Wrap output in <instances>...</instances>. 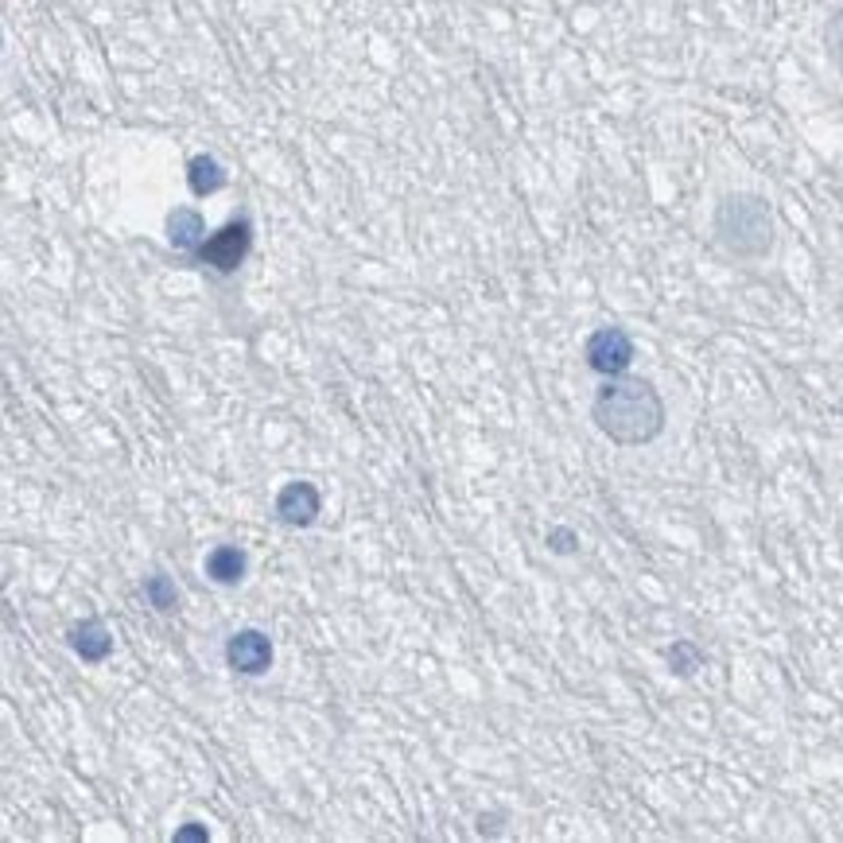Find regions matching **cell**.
I'll return each instance as SVG.
<instances>
[{
	"label": "cell",
	"mask_w": 843,
	"mask_h": 843,
	"mask_svg": "<svg viewBox=\"0 0 843 843\" xmlns=\"http://www.w3.org/2000/svg\"><path fill=\"white\" fill-rule=\"evenodd\" d=\"M207 840H210V832L202 824H187L176 832V843H207Z\"/></svg>",
	"instance_id": "cell-15"
},
{
	"label": "cell",
	"mask_w": 843,
	"mask_h": 843,
	"mask_svg": "<svg viewBox=\"0 0 843 843\" xmlns=\"http://www.w3.org/2000/svg\"><path fill=\"white\" fill-rule=\"evenodd\" d=\"M144 595H148V602L156 610H176L179 595H176V584L167 576H152L148 584H144Z\"/></svg>",
	"instance_id": "cell-12"
},
{
	"label": "cell",
	"mask_w": 843,
	"mask_h": 843,
	"mask_svg": "<svg viewBox=\"0 0 843 843\" xmlns=\"http://www.w3.org/2000/svg\"><path fill=\"white\" fill-rule=\"evenodd\" d=\"M716 237L731 257H766L774 245V210L758 195H726L716 207Z\"/></svg>",
	"instance_id": "cell-2"
},
{
	"label": "cell",
	"mask_w": 843,
	"mask_h": 843,
	"mask_svg": "<svg viewBox=\"0 0 843 843\" xmlns=\"http://www.w3.org/2000/svg\"><path fill=\"white\" fill-rule=\"evenodd\" d=\"M584 354L595 374L618 377V374H626L630 362H634V339H630L622 326H599V331L587 339Z\"/></svg>",
	"instance_id": "cell-4"
},
{
	"label": "cell",
	"mask_w": 843,
	"mask_h": 843,
	"mask_svg": "<svg viewBox=\"0 0 843 843\" xmlns=\"http://www.w3.org/2000/svg\"><path fill=\"white\" fill-rule=\"evenodd\" d=\"M840 412H843V409H840Z\"/></svg>",
	"instance_id": "cell-17"
},
{
	"label": "cell",
	"mask_w": 843,
	"mask_h": 843,
	"mask_svg": "<svg viewBox=\"0 0 843 843\" xmlns=\"http://www.w3.org/2000/svg\"><path fill=\"white\" fill-rule=\"evenodd\" d=\"M548 552H556V556H572V552H579V533L576 529H568V525H556V529H548Z\"/></svg>",
	"instance_id": "cell-13"
},
{
	"label": "cell",
	"mask_w": 843,
	"mask_h": 843,
	"mask_svg": "<svg viewBox=\"0 0 843 843\" xmlns=\"http://www.w3.org/2000/svg\"><path fill=\"white\" fill-rule=\"evenodd\" d=\"M824 47H828V55H832L835 67L843 70V9L835 12L832 20H828V27H824Z\"/></svg>",
	"instance_id": "cell-14"
},
{
	"label": "cell",
	"mask_w": 843,
	"mask_h": 843,
	"mask_svg": "<svg viewBox=\"0 0 843 843\" xmlns=\"http://www.w3.org/2000/svg\"><path fill=\"white\" fill-rule=\"evenodd\" d=\"M70 650H75L86 665H101V661L113 653V634L106 630L101 618H86V622H78V626L70 630Z\"/></svg>",
	"instance_id": "cell-7"
},
{
	"label": "cell",
	"mask_w": 843,
	"mask_h": 843,
	"mask_svg": "<svg viewBox=\"0 0 843 843\" xmlns=\"http://www.w3.org/2000/svg\"><path fill=\"white\" fill-rule=\"evenodd\" d=\"M591 420L618 447H645L665 432V401L645 377H607L591 401Z\"/></svg>",
	"instance_id": "cell-1"
},
{
	"label": "cell",
	"mask_w": 843,
	"mask_h": 843,
	"mask_svg": "<svg viewBox=\"0 0 843 843\" xmlns=\"http://www.w3.org/2000/svg\"><path fill=\"white\" fill-rule=\"evenodd\" d=\"M665 661H668V668H673L677 677H692L696 668L703 665V653H700V645H696V642H685V637H680V642H673L665 650Z\"/></svg>",
	"instance_id": "cell-11"
},
{
	"label": "cell",
	"mask_w": 843,
	"mask_h": 843,
	"mask_svg": "<svg viewBox=\"0 0 843 843\" xmlns=\"http://www.w3.org/2000/svg\"><path fill=\"white\" fill-rule=\"evenodd\" d=\"M245 568H249V559L237 544H218L210 548L207 556V576L214 579L218 587H237L245 579Z\"/></svg>",
	"instance_id": "cell-8"
},
{
	"label": "cell",
	"mask_w": 843,
	"mask_h": 843,
	"mask_svg": "<svg viewBox=\"0 0 843 843\" xmlns=\"http://www.w3.org/2000/svg\"><path fill=\"white\" fill-rule=\"evenodd\" d=\"M167 242L176 245L184 253H195L202 242H207V222L199 218V210L179 207L167 214Z\"/></svg>",
	"instance_id": "cell-9"
},
{
	"label": "cell",
	"mask_w": 843,
	"mask_h": 843,
	"mask_svg": "<svg viewBox=\"0 0 843 843\" xmlns=\"http://www.w3.org/2000/svg\"><path fill=\"white\" fill-rule=\"evenodd\" d=\"M226 665L242 677H265L273 668V642L260 630H237L226 642Z\"/></svg>",
	"instance_id": "cell-5"
},
{
	"label": "cell",
	"mask_w": 843,
	"mask_h": 843,
	"mask_svg": "<svg viewBox=\"0 0 843 843\" xmlns=\"http://www.w3.org/2000/svg\"><path fill=\"white\" fill-rule=\"evenodd\" d=\"M187 184H191L195 195H214L226 187V167L218 164L214 156H195L187 164Z\"/></svg>",
	"instance_id": "cell-10"
},
{
	"label": "cell",
	"mask_w": 843,
	"mask_h": 843,
	"mask_svg": "<svg viewBox=\"0 0 843 843\" xmlns=\"http://www.w3.org/2000/svg\"><path fill=\"white\" fill-rule=\"evenodd\" d=\"M276 518L296 529L311 525L319 518V490L311 482H288L276 493Z\"/></svg>",
	"instance_id": "cell-6"
},
{
	"label": "cell",
	"mask_w": 843,
	"mask_h": 843,
	"mask_svg": "<svg viewBox=\"0 0 843 843\" xmlns=\"http://www.w3.org/2000/svg\"><path fill=\"white\" fill-rule=\"evenodd\" d=\"M478 832H490V835H498L501 832V817H498V812H493V817H486V812H482V817H478Z\"/></svg>",
	"instance_id": "cell-16"
},
{
	"label": "cell",
	"mask_w": 843,
	"mask_h": 843,
	"mask_svg": "<svg viewBox=\"0 0 843 843\" xmlns=\"http://www.w3.org/2000/svg\"><path fill=\"white\" fill-rule=\"evenodd\" d=\"M249 245H253L249 218H234L230 226H222L218 234H210L207 242L195 249V257H199L202 265L214 268V273H234V268L245 260V253H249Z\"/></svg>",
	"instance_id": "cell-3"
}]
</instances>
